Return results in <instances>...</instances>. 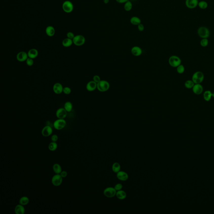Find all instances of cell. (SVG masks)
Listing matches in <instances>:
<instances>
[{"mask_svg":"<svg viewBox=\"0 0 214 214\" xmlns=\"http://www.w3.org/2000/svg\"><path fill=\"white\" fill-rule=\"evenodd\" d=\"M191 80L194 84H201L205 79V75L201 71H197L193 74Z\"/></svg>","mask_w":214,"mask_h":214,"instance_id":"1","label":"cell"},{"mask_svg":"<svg viewBox=\"0 0 214 214\" xmlns=\"http://www.w3.org/2000/svg\"><path fill=\"white\" fill-rule=\"evenodd\" d=\"M197 33L199 36L202 38H208L210 34L209 29L205 26H201L199 28Z\"/></svg>","mask_w":214,"mask_h":214,"instance_id":"2","label":"cell"},{"mask_svg":"<svg viewBox=\"0 0 214 214\" xmlns=\"http://www.w3.org/2000/svg\"><path fill=\"white\" fill-rule=\"evenodd\" d=\"M110 87L109 83L105 80H101L97 83V89L101 92L108 91Z\"/></svg>","mask_w":214,"mask_h":214,"instance_id":"3","label":"cell"},{"mask_svg":"<svg viewBox=\"0 0 214 214\" xmlns=\"http://www.w3.org/2000/svg\"><path fill=\"white\" fill-rule=\"evenodd\" d=\"M169 64L173 67H177L182 63V60L179 56L173 55L170 56L169 60Z\"/></svg>","mask_w":214,"mask_h":214,"instance_id":"4","label":"cell"},{"mask_svg":"<svg viewBox=\"0 0 214 214\" xmlns=\"http://www.w3.org/2000/svg\"><path fill=\"white\" fill-rule=\"evenodd\" d=\"M66 125V121L64 119H58L54 122V128L57 130L63 129Z\"/></svg>","mask_w":214,"mask_h":214,"instance_id":"5","label":"cell"},{"mask_svg":"<svg viewBox=\"0 0 214 214\" xmlns=\"http://www.w3.org/2000/svg\"><path fill=\"white\" fill-rule=\"evenodd\" d=\"M72 40L73 44L77 46H83L85 42V37L81 35L75 36Z\"/></svg>","mask_w":214,"mask_h":214,"instance_id":"6","label":"cell"},{"mask_svg":"<svg viewBox=\"0 0 214 214\" xmlns=\"http://www.w3.org/2000/svg\"><path fill=\"white\" fill-rule=\"evenodd\" d=\"M117 191L114 187H109L105 189L103 191L104 195L108 198H112L116 195Z\"/></svg>","mask_w":214,"mask_h":214,"instance_id":"7","label":"cell"},{"mask_svg":"<svg viewBox=\"0 0 214 214\" xmlns=\"http://www.w3.org/2000/svg\"><path fill=\"white\" fill-rule=\"evenodd\" d=\"M63 178L60 174H56L53 176L51 179V183L55 187H58L62 184Z\"/></svg>","mask_w":214,"mask_h":214,"instance_id":"8","label":"cell"},{"mask_svg":"<svg viewBox=\"0 0 214 214\" xmlns=\"http://www.w3.org/2000/svg\"><path fill=\"white\" fill-rule=\"evenodd\" d=\"M62 9L65 12L69 13L73 11L74 6L71 2L67 1L64 2L62 4Z\"/></svg>","mask_w":214,"mask_h":214,"instance_id":"9","label":"cell"},{"mask_svg":"<svg viewBox=\"0 0 214 214\" xmlns=\"http://www.w3.org/2000/svg\"><path fill=\"white\" fill-rule=\"evenodd\" d=\"M67 112L64 108H60L56 110V115L59 119H65L67 116Z\"/></svg>","mask_w":214,"mask_h":214,"instance_id":"10","label":"cell"},{"mask_svg":"<svg viewBox=\"0 0 214 214\" xmlns=\"http://www.w3.org/2000/svg\"><path fill=\"white\" fill-rule=\"evenodd\" d=\"M52 128L50 126H46L43 128L42 130V135L45 137L50 136L52 134Z\"/></svg>","mask_w":214,"mask_h":214,"instance_id":"11","label":"cell"},{"mask_svg":"<svg viewBox=\"0 0 214 214\" xmlns=\"http://www.w3.org/2000/svg\"><path fill=\"white\" fill-rule=\"evenodd\" d=\"M193 92L197 95H200L203 92V87L201 84H195L192 88Z\"/></svg>","mask_w":214,"mask_h":214,"instance_id":"12","label":"cell"},{"mask_svg":"<svg viewBox=\"0 0 214 214\" xmlns=\"http://www.w3.org/2000/svg\"><path fill=\"white\" fill-rule=\"evenodd\" d=\"M29 58L28 55L25 51H20L16 55V59L20 62H24L26 61Z\"/></svg>","mask_w":214,"mask_h":214,"instance_id":"13","label":"cell"},{"mask_svg":"<svg viewBox=\"0 0 214 214\" xmlns=\"http://www.w3.org/2000/svg\"><path fill=\"white\" fill-rule=\"evenodd\" d=\"M198 0H186V6L189 9L196 8L198 6Z\"/></svg>","mask_w":214,"mask_h":214,"instance_id":"14","label":"cell"},{"mask_svg":"<svg viewBox=\"0 0 214 214\" xmlns=\"http://www.w3.org/2000/svg\"><path fill=\"white\" fill-rule=\"evenodd\" d=\"M63 88L62 85L60 83H55L53 87V90L54 92L56 94H60L63 92Z\"/></svg>","mask_w":214,"mask_h":214,"instance_id":"15","label":"cell"},{"mask_svg":"<svg viewBox=\"0 0 214 214\" xmlns=\"http://www.w3.org/2000/svg\"><path fill=\"white\" fill-rule=\"evenodd\" d=\"M117 177L120 180L126 181L128 180V175L126 172L120 171L117 173Z\"/></svg>","mask_w":214,"mask_h":214,"instance_id":"16","label":"cell"},{"mask_svg":"<svg viewBox=\"0 0 214 214\" xmlns=\"http://www.w3.org/2000/svg\"><path fill=\"white\" fill-rule=\"evenodd\" d=\"M86 89L88 91L92 92L94 91L97 88V83L93 81L89 82L86 85Z\"/></svg>","mask_w":214,"mask_h":214,"instance_id":"17","label":"cell"},{"mask_svg":"<svg viewBox=\"0 0 214 214\" xmlns=\"http://www.w3.org/2000/svg\"><path fill=\"white\" fill-rule=\"evenodd\" d=\"M131 52L134 56H138L142 54V50L140 47L134 46L131 49Z\"/></svg>","mask_w":214,"mask_h":214,"instance_id":"18","label":"cell"},{"mask_svg":"<svg viewBox=\"0 0 214 214\" xmlns=\"http://www.w3.org/2000/svg\"><path fill=\"white\" fill-rule=\"evenodd\" d=\"M27 54L29 58L34 59L37 57L38 56V52L37 49H31L29 51Z\"/></svg>","mask_w":214,"mask_h":214,"instance_id":"19","label":"cell"},{"mask_svg":"<svg viewBox=\"0 0 214 214\" xmlns=\"http://www.w3.org/2000/svg\"><path fill=\"white\" fill-rule=\"evenodd\" d=\"M24 206L18 204L16 206L15 208V212L16 214H24L25 213V209Z\"/></svg>","mask_w":214,"mask_h":214,"instance_id":"20","label":"cell"},{"mask_svg":"<svg viewBox=\"0 0 214 214\" xmlns=\"http://www.w3.org/2000/svg\"><path fill=\"white\" fill-rule=\"evenodd\" d=\"M212 97V92L209 90H206L203 94L204 99L205 101L209 102Z\"/></svg>","mask_w":214,"mask_h":214,"instance_id":"21","label":"cell"},{"mask_svg":"<svg viewBox=\"0 0 214 214\" xmlns=\"http://www.w3.org/2000/svg\"><path fill=\"white\" fill-rule=\"evenodd\" d=\"M130 23L133 25H139V24L141 23V19L138 16H134L130 18Z\"/></svg>","mask_w":214,"mask_h":214,"instance_id":"22","label":"cell"},{"mask_svg":"<svg viewBox=\"0 0 214 214\" xmlns=\"http://www.w3.org/2000/svg\"><path fill=\"white\" fill-rule=\"evenodd\" d=\"M116 196L118 198L119 200H124L126 198V197L127 196V194L124 191L121 190L117 191Z\"/></svg>","mask_w":214,"mask_h":214,"instance_id":"23","label":"cell"},{"mask_svg":"<svg viewBox=\"0 0 214 214\" xmlns=\"http://www.w3.org/2000/svg\"><path fill=\"white\" fill-rule=\"evenodd\" d=\"M55 29L52 26H48L46 29V33L47 36L50 37L54 36L55 34Z\"/></svg>","mask_w":214,"mask_h":214,"instance_id":"24","label":"cell"},{"mask_svg":"<svg viewBox=\"0 0 214 214\" xmlns=\"http://www.w3.org/2000/svg\"><path fill=\"white\" fill-rule=\"evenodd\" d=\"M53 170L56 174H60L62 171V168L60 164L56 163L53 166Z\"/></svg>","mask_w":214,"mask_h":214,"instance_id":"25","label":"cell"},{"mask_svg":"<svg viewBox=\"0 0 214 214\" xmlns=\"http://www.w3.org/2000/svg\"><path fill=\"white\" fill-rule=\"evenodd\" d=\"M73 42L72 40L69 38H65L62 41V44L63 46L65 47H70L73 44Z\"/></svg>","mask_w":214,"mask_h":214,"instance_id":"26","label":"cell"},{"mask_svg":"<svg viewBox=\"0 0 214 214\" xmlns=\"http://www.w3.org/2000/svg\"><path fill=\"white\" fill-rule=\"evenodd\" d=\"M29 202V199L26 196H23L21 197L19 201V203L23 206L27 205Z\"/></svg>","mask_w":214,"mask_h":214,"instance_id":"27","label":"cell"},{"mask_svg":"<svg viewBox=\"0 0 214 214\" xmlns=\"http://www.w3.org/2000/svg\"><path fill=\"white\" fill-rule=\"evenodd\" d=\"M64 108L66 110L67 112H70L73 109V105L71 102L70 101H67L65 102L64 104Z\"/></svg>","mask_w":214,"mask_h":214,"instance_id":"28","label":"cell"},{"mask_svg":"<svg viewBox=\"0 0 214 214\" xmlns=\"http://www.w3.org/2000/svg\"><path fill=\"white\" fill-rule=\"evenodd\" d=\"M132 8H133V4L129 0L125 3L124 5V9L126 11H128V12L130 11L131 10Z\"/></svg>","mask_w":214,"mask_h":214,"instance_id":"29","label":"cell"},{"mask_svg":"<svg viewBox=\"0 0 214 214\" xmlns=\"http://www.w3.org/2000/svg\"><path fill=\"white\" fill-rule=\"evenodd\" d=\"M112 171L115 173H117L121 170V165L118 162H115L112 165Z\"/></svg>","mask_w":214,"mask_h":214,"instance_id":"30","label":"cell"},{"mask_svg":"<svg viewBox=\"0 0 214 214\" xmlns=\"http://www.w3.org/2000/svg\"><path fill=\"white\" fill-rule=\"evenodd\" d=\"M194 83L193 82L192 80H187L184 83V86L187 89H192L193 87H194Z\"/></svg>","mask_w":214,"mask_h":214,"instance_id":"31","label":"cell"},{"mask_svg":"<svg viewBox=\"0 0 214 214\" xmlns=\"http://www.w3.org/2000/svg\"><path fill=\"white\" fill-rule=\"evenodd\" d=\"M58 148V145L56 142H51L49 144L48 146L49 149L51 151H56Z\"/></svg>","mask_w":214,"mask_h":214,"instance_id":"32","label":"cell"},{"mask_svg":"<svg viewBox=\"0 0 214 214\" xmlns=\"http://www.w3.org/2000/svg\"><path fill=\"white\" fill-rule=\"evenodd\" d=\"M198 6L201 9H207L208 7V4L207 2L202 1H200V2H199Z\"/></svg>","mask_w":214,"mask_h":214,"instance_id":"33","label":"cell"},{"mask_svg":"<svg viewBox=\"0 0 214 214\" xmlns=\"http://www.w3.org/2000/svg\"><path fill=\"white\" fill-rule=\"evenodd\" d=\"M177 73L180 74H182L184 73L185 71V67L183 65L181 64L177 67Z\"/></svg>","mask_w":214,"mask_h":214,"instance_id":"34","label":"cell"},{"mask_svg":"<svg viewBox=\"0 0 214 214\" xmlns=\"http://www.w3.org/2000/svg\"><path fill=\"white\" fill-rule=\"evenodd\" d=\"M200 45L201 46L204 47H206L209 44V41L207 38H202L200 41Z\"/></svg>","mask_w":214,"mask_h":214,"instance_id":"35","label":"cell"},{"mask_svg":"<svg viewBox=\"0 0 214 214\" xmlns=\"http://www.w3.org/2000/svg\"><path fill=\"white\" fill-rule=\"evenodd\" d=\"M26 62V65H27L28 66H29V67L32 66L34 65V61L33 59L30 58H28Z\"/></svg>","mask_w":214,"mask_h":214,"instance_id":"36","label":"cell"},{"mask_svg":"<svg viewBox=\"0 0 214 214\" xmlns=\"http://www.w3.org/2000/svg\"><path fill=\"white\" fill-rule=\"evenodd\" d=\"M63 92L66 94H69L71 92V89L70 88L68 87H64Z\"/></svg>","mask_w":214,"mask_h":214,"instance_id":"37","label":"cell"},{"mask_svg":"<svg viewBox=\"0 0 214 214\" xmlns=\"http://www.w3.org/2000/svg\"><path fill=\"white\" fill-rule=\"evenodd\" d=\"M122 188H123V185H122V184H121L120 183H119V184H116V185L115 186V187H114V188H115V189L117 191L121 190Z\"/></svg>","mask_w":214,"mask_h":214,"instance_id":"38","label":"cell"},{"mask_svg":"<svg viewBox=\"0 0 214 214\" xmlns=\"http://www.w3.org/2000/svg\"><path fill=\"white\" fill-rule=\"evenodd\" d=\"M137 28L138 29L139 31H141V32L144 31V29H145V27H144V25L142 24H141V23L139 24V25L137 26Z\"/></svg>","mask_w":214,"mask_h":214,"instance_id":"39","label":"cell"},{"mask_svg":"<svg viewBox=\"0 0 214 214\" xmlns=\"http://www.w3.org/2000/svg\"><path fill=\"white\" fill-rule=\"evenodd\" d=\"M58 140V137L57 135L54 134L52 135L51 137V140L52 142H56V141H57Z\"/></svg>","mask_w":214,"mask_h":214,"instance_id":"40","label":"cell"},{"mask_svg":"<svg viewBox=\"0 0 214 214\" xmlns=\"http://www.w3.org/2000/svg\"><path fill=\"white\" fill-rule=\"evenodd\" d=\"M93 80L94 81L98 83L101 81V78L99 76L96 75H94L93 77Z\"/></svg>","mask_w":214,"mask_h":214,"instance_id":"41","label":"cell"},{"mask_svg":"<svg viewBox=\"0 0 214 214\" xmlns=\"http://www.w3.org/2000/svg\"><path fill=\"white\" fill-rule=\"evenodd\" d=\"M67 35V37L68 38H70L71 40H73L74 36H75L73 33L71 32H69L68 33Z\"/></svg>","mask_w":214,"mask_h":214,"instance_id":"42","label":"cell"},{"mask_svg":"<svg viewBox=\"0 0 214 214\" xmlns=\"http://www.w3.org/2000/svg\"><path fill=\"white\" fill-rule=\"evenodd\" d=\"M60 174L63 178H65L67 176V172L65 171H62Z\"/></svg>","mask_w":214,"mask_h":214,"instance_id":"43","label":"cell"},{"mask_svg":"<svg viewBox=\"0 0 214 214\" xmlns=\"http://www.w3.org/2000/svg\"><path fill=\"white\" fill-rule=\"evenodd\" d=\"M129 0H115V1L119 3V4H125L127 1H128Z\"/></svg>","mask_w":214,"mask_h":214,"instance_id":"44","label":"cell"},{"mask_svg":"<svg viewBox=\"0 0 214 214\" xmlns=\"http://www.w3.org/2000/svg\"><path fill=\"white\" fill-rule=\"evenodd\" d=\"M109 0H103V2L105 4H107L109 3Z\"/></svg>","mask_w":214,"mask_h":214,"instance_id":"45","label":"cell"},{"mask_svg":"<svg viewBox=\"0 0 214 214\" xmlns=\"http://www.w3.org/2000/svg\"><path fill=\"white\" fill-rule=\"evenodd\" d=\"M212 97H213V98H214V92H213V93H212Z\"/></svg>","mask_w":214,"mask_h":214,"instance_id":"46","label":"cell"}]
</instances>
